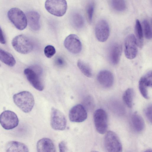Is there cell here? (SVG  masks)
<instances>
[{
    "instance_id": "obj_34",
    "label": "cell",
    "mask_w": 152,
    "mask_h": 152,
    "mask_svg": "<svg viewBox=\"0 0 152 152\" xmlns=\"http://www.w3.org/2000/svg\"><path fill=\"white\" fill-rule=\"evenodd\" d=\"M0 43L2 44L6 43V40L2 30L0 26Z\"/></svg>"
},
{
    "instance_id": "obj_21",
    "label": "cell",
    "mask_w": 152,
    "mask_h": 152,
    "mask_svg": "<svg viewBox=\"0 0 152 152\" xmlns=\"http://www.w3.org/2000/svg\"><path fill=\"white\" fill-rule=\"evenodd\" d=\"M135 32L137 45L141 48L143 44V33L142 26L139 20L138 19L136 20V22Z\"/></svg>"
},
{
    "instance_id": "obj_32",
    "label": "cell",
    "mask_w": 152,
    "mask_h": 152,
    "mask_svg": "<svg viewBox=\"0 0 152 152\" xmlns=\"http://www.w3.org/2000/svg\"><path fill=\"white\" fill-rule=\"evenodd\" d=\"M58 146L60 152H65L68 151L66 144L64 141H62L60 142Z\"/></svg>"
},
{
    "instance_id": "obj_8",
    "label": "cell",
    "mask_w": 152,
    "mask_h": 152,
    "mask_svg": "<svg viewBox=\"0 0 152 152\" xmlns=\"http://www.w3.org/2000/svg\"><path fill=\"white\" fill-rule=\"evenodd\" d=\"M19 120L16 114L9 110H5L0 115V123L4 129L9 130L16 127L18 125Z\"/></svg>"
},
{
    "instance_id": "obj_13",
    "label": "cell",
    "mask_w": 152,
    "mask_h": 152,
    "mask_svg": "<svg viewBox=\"0 0 152 152\" xmlns=\"http://www.w3.org/2000/svg\"><path fill=\"white\" fill-rule=\"evenodd\" d=\"M95 35L100 42H104L108 39L110 34V28L107 22L104 20H99L95 27Z\"/></svg>"
},
{
    "instance_id": "obj_12",
    "label": "cell",
    "mask_w": 152,
    "mask_h": 152,
    "mask_svg": "<svg viewBox=\"0 0 152 152\" xmlns=\"http://www.w3.org/2000/svg\"><path fill=\"white\" fill-rule=\"evenodd\" d=\"M65 48L74 54L78 53L82 49V44L80 39L75 34H71L65 39L64 42Z\"/></svg>"
},
{
    "instance_id": "obj_35",
    "label": "cell",
    "mask_w": 152,
    "mask_h": 152,
    "mask_svg": "<svg viewBox=\"0 0 152 152\" xmlns=\"http://www.w3.org/2000/svg\"></svg>"
},
{
    "instance_id": "obj_3",
    "label": "cell",
    "mask_w": 152,
    "mask_h": 152,
    "mask_svg": "<svg viewBox=\"0 0 152 152\" xmlns=\"http://www.w3.org/2000/svg\"><path fill=\"white\" fill-rule=\"evenodd\" d=\"M12 45L18 52L26 54L31 52L33 48V44L27 37L20 35L15 37L12 39Z\"/></svg>"
},
{
    "instance_id": "obj_26",
    "label": "cell",
    "mask_w": 152,
    "mask_h": 152,
    "mask_svg": "<svg viewBox=\"0 0 152 152\" xmlns=\"http://www.w3.org/2000/svg\"><path fill=\"white\" fill-rule=\"evenodd\" d=\"M148 85L140 78L139 82V88L142 96L145 99L149 98L148 91Z\"/></svg>"
},
{
    "instance_id": "obj_31",
    "label": "cell",
    "mask_w": 152,
    "mask_h": 152,
    "mask_svg": "<svg viewBox=\"0 0 152 152\" xmlns=\"http://www.w3.org/2000/svg\"><path fill=\"white\" fill-rule=\"evenodd\" d=\"M152 105L150 104L148 105L145 109V113L146 118L151 123H152Z\"/></svg>"
},
{
    "instance_id": "obj_16",
    "label": "cell",
    "mask_w": 152,
    "mask_h": 152,
    "mask_svg": "<svg viewBox=\"0 0 152 152\" xmlns=\"http://www.w3.org/2000/svg\"><path fill=\"white\" fill-rule=\"evenodd\" d=\"M38 152H55L56 149L53 142L48 138H43L39 140L37 144Z\"/></svg>"
},
{
    "instance_id": "obj_2",
    "label": "cell",
    "mask_w": 152,
    "mask_h": 152,
    "mask_svg": "<svg viewBox=\"0 0 152 152\" xmlns=\"http://www.w3.org/2000/svg\"><path fill=\"white\" fill-rule=\"evenodd\" d=\"M24 73L28 81L34 88L39 91L44 89V84L40 77L41 70L39 67L27 68L24 70Z\"/></svg>"
},
{
    "instance_id": "obj_6",
    "label": "cell",
    "mask_w": 152,
    "mask_h": 152,
    "mask_svg": "<svg viewBox=\"0 0 152 152\" xmlns=\"http://www.w3.org/2000/svg\"><path fill=\"white\" fill-rule=\"evenodd\" d=\"M105 150L107 152H121L122 151L121 142L117 135L114 132L109 131L104 140Z\"/></svg>"
},
{
    "instance_id": "obj_17",
    "label": "cell",
    "mask_w": 152,
    "mask_h": 152,
    "mask_svg": "<svg viewBox=\"0 0 152 152\" xmlns=\"http://www.w3.org/2000/svg\"><path fill=\"white\" fill-rule=\"evenodd\" d=\"M122 52V47L118 43L114 44L110 51L109 58L111 62L113 65L117 64L120 60Z\"/></svg>"
},
{
    "instance_id": "obj_18",
    "label": "cell",
    "mask_w": 152,
    "mask_h": 152,
    "mask_svg": "<svg viewBox=\"0 0 152 152\" xmlns=\"http://www.w3.org/2000/svg\"><path fill=\"white\" fill-rule=\"evenodd\" d=\"M7 152H28L27 146L24 144L16 141H12L7 142L5 146Z\"/></svg>"
},
{
    "instance_id": "obj_11",
    "label": "cell",
    "mask_w": 152,
    "mask_h": 152,
    "mask_svg": "<svg viewBox=\"0 0 152 152\" xmlns=\"http://www.w3.org/2000/svg\"><path fill=\"white\" fill-rule=\"evenodd\" d=\"M69 117L71 121L80 123L86 119L87 114L84 106L81 104H77L71 109L69 112Z\"/></svg>"
},
{
    "instance_id": "obj_29",
    "label": "cell",
    "mask_w": 152,
    "mask_h": 152,
    "mask_svg": "<svg viewBox=\"0 0 152 152\" xmlns=\"http://www.w3.org/2000/svg\"><path fill=\"white\" fill-rule=\"evenodd\" d=\"M44 54L48 58H50L55 54L56 50L55 48L51 45L46 46L44 50Z\"/></svg>"
},
{
    "instance_id": "obj_10",
    "label": "cell",
    "mask_w": 152,
    "mask_h": 152,
    "mask_svg": "<svg viewBox=\"0 0 152 152\" xmlns=\"http://www.w3.org/2000/svg\"><path fill=\"white\" fill-rule=\"evenodd\" d=\"M137 46L134 35L130 34L127 36L124 41V53L128 59H132L136 57L137 52Z\"/></svg>"
},
{
    "instance_id": "obj_5",
    "label": "cell",
    "mask_w": 152,
    "mask_h": 152,
    "mask_svg": "<svg viewBox=\"0 0 152 152\" xmlns=\"http://www.w3.org/2000/svg\"><path fill=\"white\" fill-rule=\"evenodd\" d=\"M45 7L46 10L51 14L61 17L66 12L67 4L66 0H46Z\"/></svg>"
},
{
    "instance_id": "obj_1",
    "label": "cell",
    "mask_w": 152,
    "mask_h": 152,
    "mask_svg": "<svg viewBox=\"0 0 152 152\" xmlns=\"http://www.w3.org/2000/svg\"><path fill=\"white\" fill-rule=\"evenodd\" d=\"M13 99L15 104L25 113L30 112L34 104L33 96L28 91H23L15 94Z\"/></svg>"
},
{
    "instance_id": "obj_20",
    "label": "cell",
    "mask_w": 152,
    "mask_h": 152,
    "mask_svg": "<svg viewBox=\"0 0 152 152\" xmlns=\"http://www.w3.org/2000/svg\"><path fill=\"white\" fill-rule=\"evenodd\" d=\"M0 60L7 65L11 67L14 66L16 64L15 60L13 56L0 48Z\"/></svg>"
},
{
    "instance_id": "obj_33",
    "label": "cell",
    "mask_w": 152,
    "mask_h": 152,
    "mask_svg": "<svg viewBox=\"0 0 152 152\" xmlns=\"http://www.w3.org/2000/svg\"><path fill=\"white\" fill-rule=\"evenodd\" d=\"M55 61L56 64L59 66H64L65 64V62L64 60L60 57L57 58Z\"/></svg>"
},
{
    "instance_id": "obj_27",
    "label": "cell",
    "mask_w": 152,
    "mask_h": 152,
    "mask_svg": "<svg viewBox=\"0 0 152 152\" xmlns=\"http://www.w3.org/2000/svg\"><path fill=\"white\" fill-rule=\"evenodd\" d=\"M144 34L146 39H149L152 37V31L150 24L147 20H144L142 22Z\"/></svg>"
},
{
    "instance_id": "obj_28",
    "label": "cell",
    "mask_w": 152,
    "mask_h": 152,
    "mask_svg": "<svg viewBox=\"0 0 152 152\" xmlns=\"http://www.w3.org/2000/svg\"><path fill=\"white\" fill-rule=\"evenodd\" d=\"M94 8V4L93 2H90L87 7V15L88 20L90 23H91L92 21Z\"/></svg>"
},
{
    "instance_id": "obj_19",
    "label": "cell",
    "mask_w": 152,
    "mask_h": 152,
    "mask_svg": "<svg viewBox=\"0 0 152 152\" xmlns=\"http://www.w3.org/2000/svg\"><path fill=\"white\" fill-rule=\"evenodd\" d=\"M131 122L134 129L137 132H142L145 128V122L141 116L137 112L132 114Z\"/></svg>"
},
{
    "instance_id": "obj_15",
    "label": "cell",
    "mask_w": 152,
    "mask_h": 152,
    "mask_svg": "<svg viewBox=\"0 0 152 152\" xmlns=\"http://www.w3.org/2000/svg\"><path fill=\"white\" fill-rule=\"evenodd\" d=\"M26 16L30 28L34 31L39 30L40 27L39 14L36 11H30L26 13Z\"/></svg>"
},
{
    "instance_id": "obj_22",
    "label": "cell",
    "mask_w": 152,
    "mask_h": 152,
    "mask_svg": "<svg viewBox=\"0 0 152 152\" xmlns=\"http://www.w3.org/2000/svg\"><path fill=\"white\" fill-rule=\"evenodd\" d=\"M134 91L132 88H128L124 93L123 95V99L126 105L129 107H132Z\"/></svg>"
},
{
    "instance_id": "obj_14",
    "label": "cell",
    "mask_w": 152,
    "mask_h": 152,
    "mask_svg": "<svg viewBox=\"0 0 152 152\" xmlns=\"http://www.w3.org/2000/svg\"><path fill=\"white\" fill-rule=\"evenodd\" d=\"M97 79L100 84L104 88H110L113 83V75L111 72L107 70L100 71L97 75Z\"/></svg>"
},
{
    "instance_id": "obj_9",
    "label": "cell",
    "mask_w": 152,
    "mask_h": 152,
    "mask_svg": "<svg viewBox=\"0 0 152 152\" xmlns=\"http://www.w3.org/2000/svg\"><path fill=\"white\" fill-rule=\"evenodd\" d=\"M50 125L55 130H64L66 125V120L64 115L59 110L54 108L51 109Z\"/></svg>"
},
{
    "instance_id": "obj_24",
    "label": "cell",
    "mask_w": 152,
    "mask_h": 152,
    "mask_svg": "<svg viewBox=\"0 0 152 152\" xmlns=\"http://www.w3.org/2000/svg\"><path fill=\"white\" fill-rule=\"evenodd\" d=\"M72 20L74 26L77 29L82 28L84 24L83 17L78 13H75L73 15Z\"/></svg>"
},
{
    "instance_id": "obj_30",
    "label": "cell",
    "mask_w": 152,
    "mask_h": 152,
    "mask_svg": "<svg viewBox=\"0 0 152 152\" xmlns=\"http://www.w3.org/2000/svg\"><path fill=\"white\" fill-rule=\"evenodd\" d=\"M141 78L147 84L149 87H151L152 85V72L151 71L148 72Z\"/></svg>"
},
{
    "instance_id": "obj_25",
    "label": "cell",
    "mask_w": 152,
    "mask_h": 152,
    "mask_svg": "<svg viewBox=\"0 0 152 152\" xmlns=\"http://www.w3.org/2000/svg\"><path fill=\"white\" fill-rule=\"evenodd\" d=\"M111 4L113 8L118 12L124 11L126 8V4L124 0H112Z\"/></svg>"
},
{
    "instance_id": "obj_4",
    "label": "cell",
    "mask_w": 152,
    "mask_h": 152,
    "mask_svg": "<svg viewBox=\"0 0 152 152\" xmlns=\"http://www.w3.org/2000/svg\"><path fill=\"white\" fill-rule=\"evenodd\" d=\"M8 17L10 21L18 29L23 30L27 24V18L24 13L17 8H13L8 11Z\"/></svg>"
},
{
    "instance_id": "obj_23",
    "label": "cell",
    "mask_w": 152,
    "mask_h": 152,
    "mask_svg": "<svg viewBox=\"0 0 152 152\" xmlns=\"http://www.w3.org/2000/svg\"><path fill=\"white\" fill-rule=\"evenodd\" d=\"M77 66L85 75L89 77H91L92 76V74L91 68L83 61L79 60L77 62Z\"/></svg>"
},
{
    "instance_id": "obj_7",
    "label": "cell",
    "mask_w": 152,
    "mask_h": 152,
    "mask_svg": "<svg viewBox=\"0 0 152 152\" xmlns=\"http://www.w3.org/2000/svg\"><path fill=\"white\" fill-rule=\"evenodd\" d=\"M94 119L98 132L101 134L105 133L108 127V118L106 112L102 109L96 110L94 113Z\"/></svg>"
}]
</instances>
